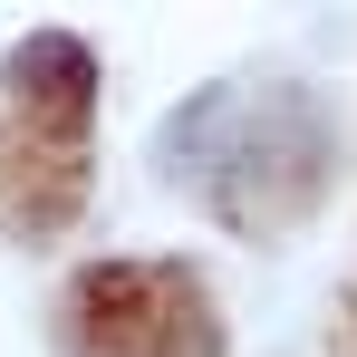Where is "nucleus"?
<instances>
[{
    "label": "nucleus",
    "instance_id": "obj_1",
    "mask_svg": "<svg viewBox=\"0 0 357 357\" xmlns=\"http://www.w3.org/2000/svg\"><path fill=\"white\" fill-rule=\"evenodd\" d=\"M203 126H222V155L203 165L213 213L241 232H290L299 213L338 183V135L328 107L299 87H261V97H203Z\"/></svg>",
    "mask_w": 357,
    "mask_h": 357
},
{
    "label": "nucleus",
    "instance_id": "obj_2",
    "mask_svg": "<svg viewBox=\"0 0 357 357\" xmlns=\"http://www.w3.org/2000/svg\"><path fill=\"white\" fill-rule=\"evenodd\" d=\"M77 357H222V328L203 309V280L174 261H97L68 290Z\"/></svg>",
    "mask_w": 357,
    "mask_h": 357
},
{
    "label": "nucleus",
    "instance_id": "obj_3",
    "mask_svg": "<svg viewBox=\"0 0 357 357\" xmlns=\"http://www.w3.org/2000/svg\"><path fill=\"white\" fill-rule=\"evenodd\" d=\"M10 97H20V116H29V135H20V145L77 155L87 107H97V59H87V39H68V29L20 39V49H10Z\"/></svg>",
    "mask_w": 357,
    "mask_h": 357
},
{
    "label": "nucleus",
    "instance_id": "obj_4",
    "mask_svg": "<svg viewBox=\"0 0 357 357\" xmlns=\"http://www.w3.org/2000/svg\"><path fill=\"white\" fill-rule=\"evenodd\" d=\"M338 357H357V319H348V328H338Z\"/></svg>",
    "mask_w": 357,
    "mask_h": 357
}]
</instances>
